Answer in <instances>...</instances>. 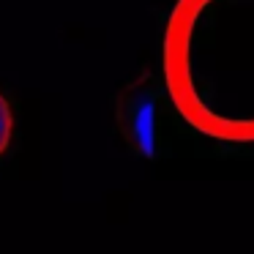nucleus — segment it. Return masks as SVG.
Returning a JSON list of instances; mask_svg holds the SVG:
<instances>
[{
	"instance_id": "nucleus-1",
	"label": "nucleus",
	"mask_w": 254,
	"mask_h": 254,
	"mask_svg": "<svg viewBox=\"0 0 254 254\" xmlns=\"http://www.w3.org/2000/svg\"><path fill=\"white\" fill-rule=\"evenodd\" d=\"M164 85L194 131L254 145V0H178L164 33Z\"/></svg>"
},
{
	"instance_id": "nucleus-2",
	"label": "nucleus",
	"mask_w": 254,
	"mask_h": 254,
	"mask_svg": "<svg viewBox=\"0 0 254 254\" xmlns=\"http://www.w3.org/2000/svg\"><path fill=\"white\" fill-rule=\"evenodd\" d=\"M118 121L126 139L142 153H153L156 142V96L148 82H134L118 104Z\"/></svg>"
},
{
	"instance_id": "nucleus-3",
	"label": "nucleus",
	"mask_w": 254,
	"mask_h": 254,
	"mask_svg": "<svg viewBox=\"0 0 254 254\" xmlns=\"http://www.w3.org/2000/svg\"><path fill=\"white\" fill-rule=\"evenodd\" d=\"M11 131H14V115L8 101L0 96V156L6 153L8 142H11Z\"/></svg>"
}]
</instances>
